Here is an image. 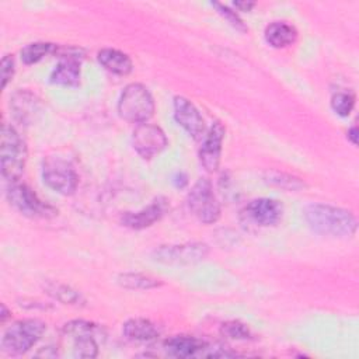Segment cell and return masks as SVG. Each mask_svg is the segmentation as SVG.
<instances>
[{
	"instance_id": "1",
	"label": "cell",
	"mask_w": 359,
	"mask_h": 359,
	"mask_svg": "<svg viewBox=\"0 0 359 359\" xmlns=\"http://www.w3.org/2000/svg\"><path fill=\"white\" fill-rule=\"evenodd\" d=\"M309 227L321 236L349 238L356 233V217L346 209L328 203H311L304 209Z\"/></svg>"
},
{
	"instance_id": "2",
	"label": "cell",
	"mask_w": 359,
	"mask_h": 359,
	"mask_svg": "<svg viewBox=\"0 0 359 359\" xmlns=\"http://www.w3.org/2000/svg\"><path fill=\"white\" fill-rule=\"evenodd\" d=\"M156 105L150 91L140 83L128 84L118 101L119 116L130 123H144L154 114Z\"/></svg>"
},
{
	"instance_id": "3",
	"label": "cell",
	"mask_w": 359,
	"mask_h": 359,
	"mask_svg": "<svg viewBox=\"0 0 359 359\" xmlns=\"http://www.w3.org/2000/svg\"><path fill=\"white\" fill-rule=\"evenodd\" d=\"M1 175L10 182H17L24 172L27 160V146L20 133L4 123L1 128Z\"/></svg>"
},
{
	"instance_id": "4",
	"label": "cell",
	"mask_w": 359,
	"mask_h": 359,
	"mask_svg": "<svg viewBox=\"0 0 359 359\" xmlns=\"http://www.w3.org/2000/svg\"><path fill=\"white\" fill-rule=\"evenodd\" d=\"M46 324L38 318H24L13 323L1 338V349L8 355H21L29 351L42 337Z\"/></svg>"
},
{
	"instance_id": "5",
	"label": "cell",
	"mask_w": 359,
	"mask_h": 359,
	"mask_svg": "<svg viewBox=\"0 0 359 359\" xmlns=\"http://www.w3.org/2000/svg\"><path fill=\"white\" fill-rule=\"evenodd\" d=\"M63 334L73 339V353L77 358H95L98 342L105 339V330L91 321L72 320L63 325Z\"/></svg>"
},
{
	"instance_id": "6",
	"label": "cell",
	"mask_w": 359,
	"mask_h": 359,
	"mask_svg": "<svg viewBox=\"0 0 359 359\" xmlns=\"http://www.w3.org/2000/svg\"><path fill=\"white\" fill-rule=\"evenodd\" d=\"M7 199L15 210L31 219H52L57 215V209L42 201L25 184L11 182L7 189Z\"/></svg>"
},
{
	"instance_id": "7",
	"label": "cell",
	"mask_w": 359,
	"mask_h": 359,
	"mask_svg": "<svg viewBox=\"0 0 359 359\" xmlns=\"http://www.w3.org/2000/svg\"><path fill=\"white\" fill-rule=\"evenodd\" d=\"M191 213L205 224H212L220 217V205L213 194L212 184L208 178H199L191 188L188 198Z\"/></svg>"
},
{
	"instance_id": "8",
	"label": "cell",
	"mask_w": 359,
	"mask_h": 359,
	"mask_svg": "<svg viewBox=\"0 0 359 359\" xmlns=\"http://www.w3.org/2000/svg\"><path fill=\"white\" fill-rule=\"evenodd\" d=\"M42 180L50 189L62 195L74 194L79 184V175L70 161L56 156L43 160Z\"/></svg>"
},
{
	"instance_id": "9",
	"label": "cell",
	"mask_w": 359,
	"mask_h": 359,
	"mask_svg": "<svg viewBox=\"0 0 359 359\" xmlns=\"http://www.w3.org/2000/svg\"><path fill=\"white\" fill-rule=\"evenodd\" d=\"M209 247L205 243H185L160 245L151 252L153 261L164 265H191L205 259Z\"/></svg>"
},
{
	"instance_id": "10",
	"label": "cell",
	"mask_w": 359,
	"mask_h": 359,
	"mask_svg": "<svg viewBox=\"0 0 359 359\" xmlns=\"http://www.w3.org/2000/svg\"><path fill=\"white\" fill-rule=\"evenodd\" d=\"M283 213L282 203L271 198H258L248 202L240 212L244 224L255 227H271L280 222Z\"/></svg>"
},
{
	"instance_id": "11",
	"label": "cell",
	"mask_w": 359,
	"mask_h": 359,
	"mask_svg": "<svg viewBox=\"0 0 359 359\" xmlns=\"http://www.w3.org/2000/svg\"><path fill=\"white\" fill-rule=\"evenodd\" d=\"M59 63L50 73V83L65 87H77L80 84V62L83 59V49L67 46L59 48Z\"/></svg>"
},
{
	"instance_id": "12",
	"label": "cell",
	"mask_w": 359,
	"mask_h": 359,
	"mask_svg": "<svg viewBox=\"0 0 359 359\" xmlns=\"http://www.w3.org/2000/svg\"><path fill=\"white\" fill-rule=\"evenodd\" d=\"M168 144L165 133L151 123H140L132 133V147L142 158H151L161 153Z\"/></svg>"
},
{
	"instance_id": "13",
	"label": "cell",
	"mask_w": 359,
	"mask_h": 359,
	"mask_svg": "<svg viewBox=\"0 0 359 359\" xmlns=\"http://www.w3.org/2000/svg\"><path fill=\"white\" fill-rule=\"evenodd\" d=\"M224 132V126L219 121H215L199 149V163L209 172L216 171L219 167Z\"/></svg>"
},
{
	"instance_id": "14",
	"label": "cell",
	"mask_w": 359,
	"mask_h": 359,
	"mask_svg": "<svg viewBox=\"0 0 359 359\" xmlns=\"http://www.w3.org/2000/svg\"><path fill=\"white\" fill-rule=\"evenodd\" d=\"M174 118L180 126L195 140H199L205 132V122L198 108L185 97H174Z\"/></svg>"
},
{
	"instance_id": "15",
	"label": "cell",
	"mask_w": 359,
	"mask_h": 359,
	"mask_svg": "<svg viewBox=\"0 0 359 359\" xmlns=\"http://www.w3.org/2000/svg\"><path fill=\"white\" fill-rule=\"evenodd\" d=\"M165 210H167L165 199L158 198L137 212H125L121 216V223L125 227H129L133 230H142L158 222L164 216Z\"/></svg>"
},
{
	"instance_id": "16",
	"label": "cell",
	"mask_w": 359,
	"mask_h": 359,
	"mask_svg": "<svg viewBox=\"0 0 359 359\" xmlns=\"http://www.w3.org/2000/svg\"><path fill=\"white\" fill-rule=\"evenodd\" d=\"M206 344V341L192 335H175L164 341V349L171 356L189 358L202 355Z\"/></svg>"
},
{
	"instance_id": "17",
	"label": "cell",
	"mask_w": 359,
	"mask_h": 359,
	"mask_svg": "<svg viewBox=\"0 0 359 359\" xmlns=\"http://www.w3.org/2000/svg\"><path fill=\"white\" fill-rule=\"evenodd\" d=\"M10 107L14 112V116L21 123H29L39 112V100L32 93L21 90L13 94L10 98Z\"/></svg>"
},
{
	"instance_id": "18",
	"label": "cell",
	"mask_w": 359,
	"mask_h": 359,
	"mask_svg": "<svg viewBox=\"0 0 359 359\" xmlns=\"http://www.w3.org/2000/svg\"><path fill=\"white\" fill-rule=\"evenodd\" d=\"M97 59L105 70L118 76H128L133 69L130 57L118 49H101L97 55Z\"/></svg>"
},
{
	"instance_id": "19",
	"label": "cell",
	"mask_w": 359,
	"mask_h": 359,
	"mask_svg": "<svg viewBox=\"0 0 359 359\" xmlns=\"http://www.w3.org/2000/svg\"><path fill=\"white\" fill-rule=\"evenodd\" d=\"M265 41L273 48H286L296 42L297 31L285 21H273L265 28Z\"/></svg>"
},
{
	"instance_id": "20",
	"label": "cell",
	"mask_w": 359,
	"mask_h": 359,
	"mask_svg": "<svg viewBox=\"0 0 359 359\" xmlns=\"http://www.w3.org/2000/svg\"><path fill=\"white\" fill-rule=\"evenodd\" d=\"M123 335L130 341H153L158 337L157 327L146 318H130L122 327Z\"/></svg>"
},
{
	"instance_id": "21",
	"label": "cell",
	"mask_w": 359,
	"mask_h": 359,
	"mask_svg": "<svg viewBox=\"0 0 359 359\" xmlns=\"http://www.w3.org/2000/svg\"><path fill=\"white\" fill-rule=\"evenodd\" d=\"M116 282L125 287V289H130V290H149L153 287H157L161 285V282L156 278H151L149 275H143V273H137V272H126V273H121L116 279Z\"/></svg>"
},
{
	"instance_id": "22",
	"label": "cell",
	"mask_w": 359,
	"mask_h": 359,
	"mask_svg": "<svg viewBox=\"0 0 359 359\" xmlns=\"http://www.w3.org/2000/svg\"><path fill=\"white\" fill-rule=\"evenodd\" d=\"M59 46L50 42H34L21 49V60L25 65H34L43 57L56 53Z\"/></svg>"
},
{
	"instance_id": "23",
	"label": "cell",
	"mask_w": 359,
	"mask_h": 359,
	"mask_svg": "<svg viewBox=\"0 0 359 359\" xmlns=\"http://www.w3.org/2000/svg\"><path fill=\"white\" fill-rule=\"evenodd\" d=\"M46 292L49 296H52L53 299H56L57 302L63 303V304H80V302H83V296L72 289L67 285L63 283H57V282H49L45 286Z\"/></svg>"
},
{
	"instance_id": "24",
	"label": "cell",
	"mask_w": 359,
	"mask_h": 359,
	"mask_svg": "<svg viewBox=\"0 0 359 359\" xmlns=\"http://www.w3.org/2000/svg\"><path fill=\"white\" fill-rule=\"evenodd\" d=\"M355 107V95L346 91H338L331 97V108L339 116H348Z\"/></svg>"
},
{
	"instance_id": "25",
	"label": "cell",
	"mask_w": 359,
	"mask_h": 359,
	"mask_svg": "<svg viewBox=\"0 0 359 359\" xmlns=\"http://www.w3.org/2000/svg\"><path fill=\"white\" fill-rule=\"evenodd\" d=\"M222 335L231 339H250L252 337L250 328L237 320H230L222 324L220 327Z\"/></svg>"
},
{
	"instance_id": "26",
	"label": "cell",
	"mask_w": 359,
	"mask_h": 359,
	"mask_svg": "<svg viewBox=\"0 0 359 359\" xmlns=\"http://www.w3.org/2000/svg\"><path fill=\"white\" fill-rule=\"evenodd\" d=\"M266 181L279 188L290 189V191H297L304 187V182L300 178L289 174H283V172H269L266 177Z\"/></svg>"
},
{
	"instance_id": "27",
	"label": "cell",
	"mask_w": 359,
	"mask_h": 359,
	"mask_svg": "<svg viewBox=\"0 0 359 359\" xmlns=\"http://www.w3.org/2000/svg\"><path fill=\"white\" fill-rule=\"evenodd\" d=\"M212 6L217 10V13H219L231 27H234L236 29H238V31H241V32H245V31H247L245 24L243 22V20L238 17V14H237L236 11H233L231 8H229L227 6L220 4V3H212Z\"/></svg>"
},
{
	"instance_id": "28",
	"label": "cell",
	"mask_w": 359,
	"mask_h": 359,
	"mask_svg": "<svg viewBox=\"0 0 359 359\" xmlns=\"http://www.w3.org/2000/svg\"><path fill=\"white\" fill-rule=\"evenodd\" d=\"M14 76V59L11 55H6L1 59V86L6 88L8 81L13 80Z\"/></svg>"
},
{
	"instance_id": "29",
	"label": "cell",
	"mask_w": 359,
	"mask_h": 359,
	"mask_svg": "<svg viewBox=\"0 0 359 359\" xmlns=\"http://www.w3.org/2000/svg\"><path fill=\"white\" fill-rule=\"evenodd\" d=\"M255 3L254 1H236L234 7L238 8L240 11H251L254 8Z\"/></svg>"
},
{
	"instance_id": "30",
	"label": "cell",
	"mask_w": 359,
	"mask_h": 359,
	"mask_svg": "<svg viewBox=\"0 0 359 359\" xmlns=\"http://www.w3.org/2000/svg\"><path fill=\"white\" fill-rule=\"evenodd\" d=\"M348 139L352 142V144H358V128L356 126H352L349 130H348Z\"/></svg>"
},
{
	"instance_id": "31",
	"label": "cell",
	"mask_w": 359,
	"mask_h": 359,
	"mask_svg": "<svg viewBox=\"0 0 359 359\" xmlns=\"http://www.w3.org/2000/svg\"><path fill=\"white\" fill-rule=\"evenodd\" d=\"M7 317H8V310L4 304H1V323H4Z\"/></svg>"
}]
</instances>
